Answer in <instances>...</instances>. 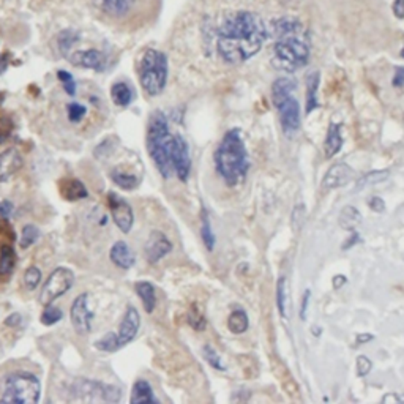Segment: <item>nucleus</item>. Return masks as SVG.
I'll return each mask as SVG.
<instances>
[{"label": "nucleus", "instance_id": "1", "mask_svg": "<svg viewBox=\"0 0 404 404\" xmlns=\"http://www.w3.org/2000/svg\"><path fill=\"white\" fill-rule=\"evenodd\" d=\"M267 38L263 19L252 11H236L216 28V51L227 65H240L259 53Z\"/></svg>", "mask_w": 404, "mask_h": 404}, {"label": "nucleus", "instance_id": "2", "mask_svg": "<svg viewBox=\"0 0 404 404\" xmlns=\"http://www.w3.org/2000/svg\"><path fill=\"white\" fill-rule=\"evenodd\" d=\"M275 44H273L272 64L286 73H294L306 67L310 60L308 33L294 18H280L273 21Z\"/></svg>", "mask_w": 404, "mask_h": 404}, {"label": "nucleus", "instance_id": "3", "mask_svg": "<svg viewBox=\"0 0 404 404\" xmlns=\"http://www.w3.org/2000/svg\"><path fill=\"white\" fill-rule=\"evenodd\" d=\"M216 173L227 186H237L245 182L249 170L247 146L240 136V130H229L216 147L215 155Z\"/></svg>", "mask_w": 404, "mask_h": 404}, {"label": "nucleus", "instance_id": "4", "mask_svg": "<svg viewBox=\"0 0 404 404\" xmlns=\"http://www.w3.org/2000/svg\"><path fill=\"white\" fill-rule=\"evenodd\" d=\"M173 142L174 134L169 130L168 117L161 111H155L147 125V150L163 179H170V175L174 174L173 163H170Z\"/></svg>", "mask_w": 404, "mask_h": 404}, {"label": "nucleus", "instance_id": "5", "mask_svg": "<svg viewBox=\"0 0 404 404\" xmlns=\"http://www.w3.org/2000/svg\"><path fill=\"white\" fill-rule=\"evenodd\" d=\"M295 81L291 78H278L272 84V101L276 107L283 132L286 134L295 133L300 128V103L294 96Z\"/></svg>", "mask_w": 404, "mask_h": 404}, {"label": "nucleus", "instance_id": "6", "mask_svg": "<svg viewBox=\"0 0 404 404\" xmlns=\"http://www.w3.org/2000/svg\"><path fill=\"white\" fill-rule=\"evenodd\" d=\"M141 87L149 96L163 94L168 84V57L161 51L147 49L139 62Z\"/></svg>", "mask_w": 404, "mask_h": 404}, {"label": "nucleus", "instance_id": "7", "mask_svg": "<svg viewBox=\"0 0 404 404\" xmlns=\"http://www.w3.org/2000/svg\"><path fill=\"white\" fill-rule=\"evenodd\" d=\"M42 384L35 374L16 371L5 378L0 403L3 404H35L39 401Z\"/></svg>", "mask_w": 404, "mask_h": 404}, {"label": "nucleus", "instance_id": "8", "mask_svg": "<svg viewBox=\"0 0 404 404\" xmlns=\"http://www.w3.org/2000/svg\"><path fill=\"white\" fill-rule=\"evenodd\" d=\"M100 18L112 24H127L138 15L142 0H90Z\"/></svg>", "mask_w": 404, "mask_h": 404}, {"label": "nucleus", "instance_id": "9", "mask_svg": "<svg viewBox=\"0 0 404 404\" xmlns=\"http://www.w3.org/2000/svg\"><path fill=\"white\" fill-rule=\"evenodd\" d=\"M75 273L73 270L67 269V267H57V269L51 273L48 280L44 281L42 291L38 295V301L43 306L53 305L54 301L67 294L75 284Z\"/></svg>", "mask_w": 404, "mask_h": 404}, {"label": "nucleus", "instance_id": "10", "mask_svg": "<svg viewBox=\"0 0 404 404\" xmlns=\"http://www.w3.org/2000/svg\"><path fill=\"white\" fill-rule=\"evenodd\" d=\"M107 207L111 210L112 220L116 226L123 232V234H128L134 223V213L132 206H130L123 197L111 191L107 193Z\"/></svg>", "mask_w": 404, "mask_h": 404}, {"label": "nucleus", "instance_id": "11", "mask_svg": "<svg viewBox=\"0 0 404 404\" xmlns=\"http://www.w3.org/2000/svg\"><path fill=\"white\" fill-rule=\"evenodd\" d=\"M170 163H173L174 174L180 182L188 180L191 170V157L186 141L180 134H174L173 150H170Z\"/></svg>", "mask_w": 404, "mask_h": 404}, {"label": "nucleus", "instance_id": "12", "mask_svg": "<svg viewBox=\"0 0 404 404\" xmlns=\"http://www.w3.org/2000/svg\"><path fill=\"white\" fill-rule=\"evenodd\" d=\"M71 326L78 335H87L92 330V311L89 310V295L79 294L71 305Z\"/></svg>", "mask_w": 404, "mask_h": 404}, {"label": "nucleus", "instance_id": "13", "mask_svg": "<svg viewBox=\"0 0 404 404\" xmlns=\"http://www.w3.org/2000/svg\"><path fill=\"white\" fill-rule=\"evenodd\" d=\"M354 177H355V170L352 169L349 164L337 163V164H333V166H330L326 175H324L321 190L330 191L335 188H341V186L348 185L351 180H354Z\"/></svg>", "mask_w": 404, "mask_h": 404}, {"label": "nucleus", "instance_id": "14", "mask_svg": "<svg viewBox=\"0 0 404 404\" xmlns=\"http://www.w3.org/2000/svg\"><path fill=\"white\" fill-rule=\"evenodd\" d=\"M170 252H173V243H170L169 238L161 231H152L144 247L146 259L150 264H157Z\"/></svg>", "mask_w": 404, "mask_h": 404}, {"label": "nucleus", "instance_id": "15", "mask_svg": "<svg viewBox=\"0 0 404 404\" xmlns=\"http://www.w3.org/2000/svg\"><path fill=\"white\" fill-rule=\"evenodd\" d=\"M139 327H141L139 311L136 310L134 306L130 305L127 311H125L123 319L121 322V326H118V332H117V340H118V344H121V348L127 346L128 343H132V341L136 338V335H138L139 332Z\"/></svg>", "mask_w": 404, "mask_h": 404}, {"label": "nucleus", "instance_id": "16", "mask_svg": "<svg viewBox=\"0 0 404 404\" xmlns=\"http://www.w3.org/2000/svg\"><path fill=\"white\" fill-rule=\"evenodd\" d=\"M68 60H70L73 65L81 67V68H89V70H94V71H103L107 65L106 55L98 49L76 51V53L68 55Z\"/></svg>", "mask_w": 404, "mask_h": 404}, {"label": "nucleus", "instance_id": "17", "mask_svg": "<svg viewBox=\"0 0 404 404\" xmlns=\"http://www.w3.org/2000/svg\"><path fill=\"white\" fill-rule=\"evenodd\" d=\"M22 164H24L22 155L13 147L0 153V184L8 182L15 174H18Z\"/></svg>", "mask_w": 404, "mask_h": 404}, {"label": "nucleus", "instance_id": "18", "mask_svg": "<svg viewBox=\"0 0 404 404\" xmlns=\"http://www.w3.org/2000/svg\"><path fill=\"white\" fill-rule=\"evenodd\" d=\"M59 191L62 199H65L68 202H76L85 199L89 196V191L85 188V185L79 179L75 177H67L59 182Z\"/></svg>", "mask_w": 404, "mask_h": 404}, {"label": "nucleus", "instance_id": "19", "mask_svg": "<svg viewBox=\"0 0 404 404\" xmlns=\"http://www.w3.org/2000/svg\"><path fill=\"white\" fill-rule=\"evenodd\" d=\"M109 258L114 265L123 270L132 269V267L136 264L134 253L132 252V248L128 247V243L123 240H118L112 245L111 252H109Z\"/></svg>", "mask_w": 404, "mask_h": 404}, {"label": "nucleus", "instance_id": "20", "mask_svg": "<svg viewBox=\"0 0 404 404\" xmlns=\"http://www.w3.org/2000/svg\"><path fill=\"white\" fill-rule=\"evenodd\" d=\"M16 263H18V258H16L15 248L7 242L0 243V283H7L13 276Z\"/></svg>", "mask_w": 404, "mask_h": 404}, {"label": "nucleus", "instance_id": "21", "mask_svg": "<svg viewBox=\"0 0 404 404\" xmlns=\"http://www.w3.org/2000/svg\"><path fill=\"white\" fill-rule=\"evenodd\" d=\"M343 147V136H341V125L340 123H330L328 132L324 141V155L327 160L333 158Z\"/></svg>", "mask_w": 404, "mask_h": 404}, {"label": "nucleus", "instance_id": "22", "mask_svg": "<svg viewBox=\"0 0 404 404\" xmlns=\"http://www.w3.org/2000/svg\"><path fill=\"white\" fill-rule=\"evenodd\" d=\"M130 403L132 404H158L160 400L153 395L152 385L147 383L146 379H138L133 385Z\"/></svg>", "mask_w": 404, "mask_h": 404}, {"label": "nucleus", "instance_id": "23", "mask_svg": "<svg viewBox=\"0 0 404 404\" xmlns=\"http://www.w3.org/2000/svg\"><path fill=\"white\" fill-rule=\"evenodd\" d=\"M319 73L313 71L306 76V106H305V112L310 114L319 107V101H317V90H319Z\"/></svg>", "mask_w": 404, "mask_h": 404}, {"label": "nucleus", "instance_id": "24", "mask_svg": "<svg viewBox=\"0 0 404 404\" xmlns=\"http://www.w3.org/2000/svg\"><path fill=\"white\" fill-rule=\"evenodd\" d=\"M134 289H136V294H138V297L142 301V305H144L146 313H149L150 315L157 306V292H155V288H153V284L149 281H139L134 284Z\"/></svg>", "mask_w": 404, "mask_h": 404}, {"label": "nucleus", "instance_id": "25", "mask_svg": "<svg viewBox=\"0 0 404 404\" xmlns=\"http://www.w3.org/2000/svg\"><path fill=\"white\" fill-rule=\"evenodd\" d=\"M360 223H362V215L354 206H346L341 209L340 216H338V225L341 229L352 232L357 229Z\"/></svg>", "mask_w": 404, "mask_h": 404}, {"label": "nucleus", "instance_id": "26", "mask_svg": "<svg viewBox=\"0 0 404 404\" xmlns=\"http://www.w3.org/2000/svg\"><path fill=\"white\" fill-rule=\"evenodd\" d=\"M111 98L117 106L127 107L132 105V101L134 100V92L127 82L121 81L116 82L111 87Z\"/></svg>", "mask_w": 404, "mask_h": 404}, {"label": "nucleus", "instance_id": "27", "mask_svg": "<svg viewBox=\"0 0 404 404\" xmlns=\"http://www.w3.org/2000/svg\"><path fill=\"white\" fill-rule=\"evenodd\" d=\"M111 179L114 184L118 186V188L128 190V191L136 190L141 184V179L138 177V175L125 173V170H121V169H114L111 173Z\"/></svg>", "mask_w": 404, "mask_h": 404}, {"label": "nucleus", "instance_id": "28", "mask_svg": "<svg viewBox=\"0 0 404 404\" xmlns=\"http://www.w3.org/2000/svg\"><path fill=\"white\" fill-rule=\"evenodd\" d=\"M276 306L283 319L289 317V294H288V280L286 276H280L276 283Z\"/></svg>", "mask_w": 404, "mask_h": 404}, {"label": "nucleus", "instance_id": "29", "mask_svg": "<svg viewBox=\"0 0 404 404\" xmlns=\"http://www.w3.org/2000/svg\"><path fill=\"white\" fill-rule=\"evenodd\" d=\"M249 321L247 313L243 310H236L232 311L229 317H227V328H229L231 333L234 335H242L248 330Z\"/></svg>", "mask_w": 404, "mask_h": 404}, {"label": "nucleus", "instance_id": "30", "mask_svg": "<svg viewBox=\"0 0 404 404\" xmlns=\"http://www.w3.org/2000/svg\"><path fill=\"white\" fill-rule=\"evenodd\" d=\"M76 42L78 33L75 30H71V28H65V30H62L59 35H57V48H59L62 55L65 57L70 54V51L75 46Z\"/></svg>", "mask_w": 404, "mask_h": 404}, {"label": "nucleus", "instance_id": "31", "mask_svg": "<svg viewBox=\"0 0 404 404\" xmlns=\"http://www.w3.org/2000/svg\"><path fill=\"white\" fill-rule=\"evenodd\" d=\"M201 237L202 242L206 245V248L209 252H213L215 248V234L212 231V225H210V218L206 209H202V215H201Z\"/></svg>", "mask_w": 404, "mask_h": 404}, {"label": "nucleus", "instance_id": "32", "mask_svg": "<svg viewBox=\"0 0 404 404\" xmlns=\"http://www.w3.org/2000/svg\"><path fill=\"white\" fill-rule=\"evenodd\" d=\"M95 348L98 351H103V352H116L118 349H122L121 344H118L117 333H114V332L106 333L103 338L95 341Z\"/></svg>", "mask_w": 404, "mask_h": 404}, {"label": "nucleus", "instance_id": "33", "mask_svg": "<svg viewBox=\"0 0 404 404\" xmlns=\"http://www.w3.org/2000/svg\"><path fill=\"white\" fill-rule=\"evenodd\" d=\"M389 175H390V170H374V173H369L367 175H363V177L358 180L355 190L365 188V186H369V185L380 184V182L387 180Z\"/></svg>", "mask_w": 404, "mask_h": 404}, {"label": "nucleus", "instance_id": "34", "mask_svg": "<svg viewBox=\"0 0 404 404\" xmlns=\"http://www.w3.org/2000/svg\"><path fill=\"white\" fill-rule=\"evenodd\" d=\"M39 237V231L37 229L35 226L33 225H26L24 227H22V232H21V248L22 249H27V248H30L33 243L37 242V238Z\"/></svg>", "mask_w": 404, "mask_h": 404}, {"label": "nucleus", "instance_id": "35", "mask_svg": "<svg viewBox=\"0 0 404 404\" xmlns=\"http://www.w3.org/2000/svg\"><path fill=\"white\" fill-rule=\"evenodd\" d=\"M39 281H42V270L35 265H30L24 272V286L27 291H35Z\"/></svg>", "mask_w": 404, "mask_h": 404}, {"label": "nucleus", "instance_id": "36", "mask_svg": "<svg viewBox=\"0 0 404 404\" xmlns=\"http://www.w3.org/2000/svg\"><path fill=\"white\" fill-rule=\"evenodd\" d=\"M202 354H204V358H206L210 367L215 368V369H218V371H226L225 363L221 362V357L218 355V352H216L212 348V346H210V344L204 346V348H202Z\"/></svg>", "mask_w": 404, "mask_h": 404}, {"label": "nucleus", "instance_id": "37", "mask_svg": "<svg viewBox=\"0 0 404 404\" xmlns=\"http://www.w3.org/2000/svg\"><path fill=\"white\" fill-rule=\"evenodd\" d=\"M62 317H64V313H62L60 308L57 306H46V310L42 313V324L43 326H54V324L59 322Z\"/></svg>", "mask_w": 404, "mask_h": 404}, {"label": "nucleus", "instance_id": "38", "mask_svg": "<svg viewBox=\"0 0 404 404\" xmlns=\"http://www.w3.org/2000/svg\"><path fill=\"white\" fill-rule=\"evenodd\" d=\"M13 130H15V122L13 118L10 116H0V144H3V142H7L11 134H13Z\"/></svg>", "mask_w": 404, "mask_h": 404}, {"label": "nucleus", "instance_id": "39", "mask_svg": "<svg viewBox=\"0 0 404 404\" xmlns=\"http://www.w3.org/2000/svg\"><path fill=\"white\" fill-rule=\"evenodd\" d=\"M188 324L193 328L197 330V332H202V330L206 328V324H207L206 317H204L202 311L199 310L196 305H193L191 311L188 313Z\"/></svg>", "mask_w": 404, "mask_h": 404}, {"label": "nucleus", "instance_id": "40", "mask_svg": "<svg viewBox=\"0 0 404 404\" xmlns=\"http://www.w3.org/2000/svg\"><path fill=\"white\" fill-rule=\"evenodd\" d=\"M57 78H59V81L62 82V85H64V90L68 95L70 96L76 95V81L70 73L65 70H59L57 71Z\"/></svg>", "mask_w": 404, "mask_h": 404}, {"label": "nucleus", "instance_id": "41", "mask_svg": "<svg viewBox=\"0 0 404 404\" xmlns=\"http://www.w3.org/2000/svg\"><path fill=\"white\" fill-rule=\"evenodd\" d=\"M67 112H68V118H70V122L78 123V122H81L85 114H87V107L81 103H70L67 106Z\"/></svg>", "mask_w": 404, "mask_h": 404}, {"label": "nucleus", "instance_id": "42", "mask_svg": "<svg viewBox=\"0 0 404 404\" xmlns=\"http://www.w3.org/2000/svg\"><path fill=\"white\" fill-rule=\"evenodd\" d=\"M305 220H306V209L304 204H299V206L292 210V216H291L292 229L295 232H299L301 229V226H304Z\"/></svg>", "mask_w": 404, "mask_h": 404}, {"label": "nucleus", "instance_id": "43", "mask_svg": "<svg viewBox=\"0 0 404 404\" xmlns=\"http://www.w3.org/2000/svg\"><path fill=\"white\" fill-rule=\"evenodd\" d=\"M355 368H357V376L358 378H365L371 373L373 369V362L369 360L367 355H358L355 360Z\"/></svg>", "mask_w": 404, "mask_h": 404}, {"label": "nucleus", "instance_id": "44", "mask_svg": "<svg viewBox=\"0 0 404 404\" xmlns=\"http://www.w3.org/2000/svg\"><path fill=\"white\" fill-rule=\"evenodd\" d=\"M15 238H16V234H15L13 227L10 226L7 218H2V216H0V240L10 243V242H15Z\"/></svg>", "mask_w": 404, "mask_h": 404}, {"label": "nucleus", "instance_id": "45", "mask_svg": "<svg viewBox=\"0 0 404 404\" xmlns=\"http://www.w3.org/2000/svg\"><path fill=\"white\" fill-rule=\"evenodd\" d=\"M310 299H311V291L310 289H306L301 295V305H300V319L305 321L306 319V311H308V306H310Z\"/></svg>", "mask_w": 404, "mask_h": 404}, {"label": "nucleus", "instance_id": "46", "mask_svg": "<svg viewBox=\"0 0 404 404\" xmlns=\"http://www.w3.org/2000/svg\"><path fill=\"white\" fill-rule=\"evenodd\" d=\"M13 210H15V206H13V202L8 201V199H5V201H0V216L2 218H10L11 213H13Z\"/></svg>", "mask_w": 404, "mask_h": 404}, {"label": "nucleus", "instance_id": "47", "mask_svg": "<svg viewBox=\"0 0 404 404\" xmlns=\"http://www.w3.org/2000/svg\"><path fill=\"white\" fill-rule=\"evenodd\" d=\"M369 209H371L373 212H376V213H383L384 210H385L384 199H380L378 196L371 197V199H369Z\"/></svg>", "mask_w": 404, "mask_h": 404}, {"label": "nucleus", "instance_id": "48", "mask_svg": "<svg viewBox=\"0 0 404 404\" xmlns=\"http://www.w3.org/2000/svg\"><path fill=\"white\" fill-rule=\"evenodd\" d=\"M11 59H13V57H11V54L8 53H2L0 54V75H3L5 71H7V68H8V65L11 64Z\"/></svg>", "mask_w": 404, "mask_h": 404}, {"label": "nucleus", "instance_id": "49", "mask_svg": "<svg viewBox=\"0 0 404 404\" xmlns=\"http://www.w3.org/2000/svg\"><path fill=\"white\" fill-rule=\"evenodd\" d=\"M404 85V67H398L394 75V87H403Z\"/></svg>", "mask_w": 404, "mask_h": 404}, {"label": "nucleus", "instance_id": "50", "mask_svg": "<svg viewBox=\"0 0 404 404\" xmlns=\"http://www.w3.org/2000/svg\"><path fill=\"white\" fill-rule=\"evenodd\" d=\"M394 15L396 16V18H400L403 19L404 18V0H395L394 2Z\"/></svg>", "mask_w": 404, "mask_h": 404}, {"label": "nucleus", "instance_id": "51", "mask_svg": "<svg viewBox=\"0 0 404 404\" xmlns=\"http://www.w3.org/2000/svg\"><path fill=\"white\" fill-rule=\"evenodd\" d=\"M21 322H22V317H21V315H18V313H15V315H10L7 317V321H5V324H7L8 327H18Z\"/></svg>", "mask_w": 404, "mask_h": 404}, {"label": "nucleus", "instance_id": "52", "mask_svg": "<svg viewBox=\"0 0 404 404\" xmlns=\"http://www.w3.org/2000/svg\"><path fill=\"white\" fill-rule=\"evenodd\" d=\"M348 283V278H346L344 275H337V276H333V289L335 291H338V289H341L344 286V284Z\"/></svg>", "mask_w": 404, "mask_h": 404}, {"label": "nucleus", "instance_id": "53", "mask_svg": "<svg viewBox=\"0 0 404 404\" xmlns=\"http://www.w3.org/2000/svg\"><path fill=\"white\" fill-rule=\"evenodd\" d=\"M373 340H374V335H371V333H360V335H357L355 344H367V343H369V341H373Z\"/></svg>", "mask_w": 404, "mask_h": 404}, {"label": "nucleus", "instance_id": "54", "mask_svg": "<svg viewBox=\"0 0 404 404\" xmlns=\"http://www.w3.org/2000/svg\"><path fill=\"white\" fill-rule=\"evenodd\" d=\"M346 242H349V243H344V245H343V249L351 248L352 245H355L357 242H360V236H358V232H357V231H352V237L349 238V240H346Z\"/></svg>", "mask_w": 404, "mask_h": 404}, {"label": "nucleus", "instance_id": "55", "mask_svg": "<svg viewBox=\"0 0 404 404\" xmlns=\"http://www.w3.org/2000/svg\"><path fill=\"white\" fill-rule=\"evenodd\" d=\"M400 401V398L395 396L394 394H390V396H384L383 398V403H398Z\"/></svg>", "mask_w": 404, "mask_h": 404}, {"label": "nucleus", "instance_id": "56", "mask_svg": "<svg viewBox=\"0 0 404 404\" xmlns=\"http://www.w3.org/2000/svg\"><path fill=\"white\" fill-rule=\"evenodd\" d=\"M3 100H5V92H0V106H2Z\"/></svg>", "mask_w": 404, "mask_h": 404}, {"label": "nucleus", "instance_id": "57", "mask_svg": "<svg viewBox=\"0 0 404 404\" xmlns=\"http://www.w3.org/2000/svg\"><path fill=\"white\" fill-rule=\"evenodd\" d=\"M319 330H321L319 327H313V333H315V335H319V333H321Z\"/></svg>", "mask_w": 404, "mask_h": 404}, {"label": "nucleus", "instance_id": "58", "mask_svg": "<svg viewBox=\"0 0 404 404\" xmlns=\"http://www.w3.org/2000/svg\"><path fill=\"white\" fill-rule=\"evenodd\" d=\"M401 57L404 59V48H403V51H401Z\"/></svg>", "mask_w": 404, "mask_h": 404}]
</instances>
